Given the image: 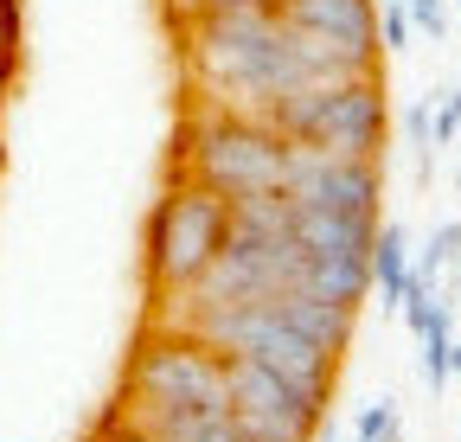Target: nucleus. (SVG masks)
I'll list each match as a JSON object with an SVG mask.
<instances>
[{
	"label": "nucleus",
	"instance_id": "f257e3e1",
	"mask_svg": "<svg viewBox=\"0 0 461 442\" xmlns=\"http://www.w3.org/2000/svg\"><path fill=\"white\" fill-rule=\"evenodd\" d=\"M167 410H230V378H224L218 347H205L199 334L154 327L129 359V392H122V410L115 417L148 429Z\"/></svg>",
	"mask_w": 461,
	"mask_h": 442
},
{
	"label": "nucleus",
	"instance_id": "f03ea898",
	"mask_svg": "<svg viewBox=\"0 0 461 442\" xmlns=\"http://www.w3.org/2000/svg\"><path fill=\"white\" fill-rule=\"evenodd\" d=\"M224 231H230V199L212 193L205 180H173V193L154 205L148 225V275L160 283V295H186L212 269Z\"/></svg>",
	"mask_w": 461,
	"mask_h": 442
},
{
	"label": "nucleus",
	"instance_id": "7ed1b4c3",
	"mask_svg": "<svg viewBox=\"0 0 461 442\" xmlns=\"http://www.w3.org/2000/svg\"><path fill=\"white\" fill-rule=\"evenodd\" d=\"M224 378H230V417H238V429L250 442H314L321 410L288 378H276L263 359L230 353L224 359Z\"/></svg>",
	"mask_w": 461,
	"mask_h": 442
},
{
	"label": "nucleus",
	"instance_id": "20e7f679",
	"mask_svg": "<svg viewBox=\"0 0 461 442\" xmlns=\"http://www.w3.org/2000/svg\"><path fill=\"white\" fill-rule=\"evenodd\" d=\"M282 20L308 26V32L346 45L353 59L378 65V14H372V0H282Z\"/></svg>",
	"mask_w": 461,
	"mask_h": 442
},
{
	"label": "nucleus",
	"instance_id": "39448f33",
	"mask_svg": "<svg viewBox=\"0 0 461 442\" xmlns=\"http://www.w3.org/2000/svg\"><path fill=\"white\" fill-rule=\"evenodd\" d=\"M295 205V238L308 244V257H372L378 244V212H339V205Z\"/></svg>",
	"mask_w": 461,
	"mask_h": 442
},
{
	"label": "nucleus",
	"instance_id": "423d86ee",
	"mask_svg": "<svg viewBox=\"0 0 461 442\" xmlns=\"http://www.w3.org/2000/svg\"><path fill=\"white\" fill-rule=\"evenodd\" d=\"M288 327H302L308 340H321L327 353H346V340H353V308H333V302H321L314 289H276V295H263Z\"/></svg>",
	"mask_w": 461,
	"mask_h": 442
},
{
	"label": "nucleus",
	"instance_id": "0eeeda50",
	"mask_svg": "<svg viewBox=\"0 0 461 442\" xmlns=\"http://www.w3.org/2000/svg\"><path fill=\"white\" fill-rule=\"evenodd\" d=\"M372 283L391 289V295H411V269H403V238L397 231H378V244H372Z\"/></svg>",
	"mask_w": 461,
	"mask_h": 442
},
{
	"label": "nucleus",
	"instance_id": "6e6552de",
	"mask_svg": "<svg viewBox=\"0 0 461 442\" xmlns=\"http://www.w3.org/2000/svg\"><path fill=\"white\" fill-rule=\"evenodd\" d=\"M384 436H391V410L378 404V410H366V417H359V442H384Z\"/></svg>",
	"mask_w": 461,
	"mask_h": 442
},
{
	"label": "nucleus",
	"instance_id": "1a4fd4ad",
	"mask_svg": "<svg viewBox=\"0 0 461 442\" xmlns=\"http://www.w3.org/2000/svg\"><path fill=\"white\" fill-rule=\"evenodd\" d=\"M103 442H160V436H154V429H141V423H129V417H115Z\"/></svg>",
	"mask_w": 461,
	"mask_h": 442
},
{
	"label": "nucleus",
	"instance_id": "9d476101",
	"mask_svg": "<svg viewBox=\"0 0 461 442\" xmlns=\"http://www.w3.org/2000/svg\"><path fill=\"white\" fill-rule=\"evenodd\" d=\"M455 365H461V353H455Z\"/></svg>",
	"mask_w": 461,
	"mask_h": 442
}]
</instances>
